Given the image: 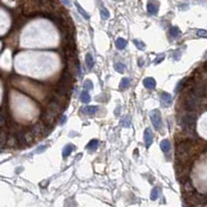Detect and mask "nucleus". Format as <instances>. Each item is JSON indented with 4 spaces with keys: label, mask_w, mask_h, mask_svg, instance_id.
I'll use <instances>...</instances> for the list:
<instances>
[{
    "label": "nucleus",
    "mask_w": 207,
    "mask_h": 207,
    "mask_svg": "<svg viewBox=\"0 0 207 207\" xmlns=\"http://www.w3.org/2000/svg\"><path fill=\"white\" fill-rule=\"evenodd\" d=\"M196 122H197V114H195V112H186V114H182L179 124L182 126V128H186V127H195Z\"/></svg>",
    "instance_id": "obj_2"
},
{
    "label": "nucleus",
    "mask_w": 207,
    "mask_h": 207,
    "mask_svg": "<svg viewBox=\"0 0 207 207\" xmlns=\"http://www.w3.org/2000/svg\"><path fill=\"white\" fill-rule=\"evenodd\" d=\"M197 36H201V38H207V30H204V29H200V30L197 31Z\"/></svg>",
    "instance_id": "obj_24"
},
{
    "label": "nucleus",
    "mask_w": 207,
    "mask_h": 207,
    "mask_svg": "<svg viewBox=\"0 0 207 207\" xmlns=\"http://www.w3.org/2000/svg\"><path fill=\"white\" fill-rule=\"evenodd\" d=\"M114 70L119 73H123L124 70H125V66H124L122 62H117V64L114 65Z\"/></svg>",
    "instance_id": "obj_19"
},
{
    "label": "nucleus",
    "mask_w": 207,
    "mask_h": 207,
    "mask_svg": "<svg viewBox=\"0 0 207 207\" xmlns=\"http://www.w3.org/2000/svg\"><path fill=\"white\" fill-rule=\"evenodd\" d=\"M98 146H99V142H98L97 140H92L90 143L88 144L86 148H88L90 151H95V150H97Z\"/></svg>",
    "instance_id": "obj_13"
},
{
    "label": "nucleus",
    "mask_w": 207,
    "mask_h": 207,
    "mask_svg": "<svg viewBox=\"0 0 207 207\" xmlns=\"http://www.w3.org/2000/svg\"><path fill=\"white\" fill-rule=\"evenodd\" d=\"M160 149L163 153H168L170 150H171V143H170L169 140H163L160 143Z\"/></svg>",
    "instance_id": "obj_8"
},
{
    "label": "nucleus",
    "mask_w": 207,
    "mask_h": 207,
    "mask_svg": "<svg viewBox=\"0 0 207 207\" xmlns=\"http://www.w3.org/2000/svg\"><path fill=\"white\" fill-rule=\"evenodd\" d=\"M159 195H160V192L159 189L157 187H154L151 192V200H157L158 198H159Z\"/></svg>",
    "instance_id": "obj_16"
},
{
    "label": "nucleus",
    "mask_w": 207,
    "mask_h": 207,
    "mask_svg": "<svg viewBox=\"0 0 207 207\" xmlns=\"http://www.w3.org/2000/svg\"><path fill=\"white\" fill-rule=\"evenodd\" d=\"M74 150V146L71 145V144H69V145H67L66 147L64 148V150H62V157H68L70 154L72 153V151Z\"/></svg>",
    "instance_id": "obj_11"
},
{
    "label": "nucleus",
    "mask_w": 207,
    "mask_h": 207,
    "mask_svg": "<svg viewBox=\"0 0 207 207\" xmlns=\"http://www.w3.org/2000/svg\"><path fill=\"white\" fill-rule=\"evenodd\" d=\"M151 121H152V124L154 128L156 130H159L160 127H161V124H162V121H161V117H160V112L158 110H153L151 112Z\"/></svg>",
    "instance_id": "obj_3"
},
{
    "label": "nucleus",
    "mask_w": 207,
    "mask_h": 207,
    "mask_svg": "<svg viewBox=\"0 0 207 207\" xmlns=\"http://www.w3.org/2000/svg\"><path fill=\"white\" fill-rule=\"evenodd\" d=\"M86 67L88 68V69H93L94 67V60H93V56H92V54L91 53H88L86 56Z\"/></svg>",
    "instance_id": "obj_14"
},
{
    "label": "nucleus",
    "mask_w": 207,
    "mask_h": 207,
    "mask_svg": "<svg viewBox=\"0 0 207 207\" xmlns=\"http://www.w3.org/2000/svg\"><path fill=\"white\" fill-rule=\"evenodd\" d=\"M200 103H201V98L193 95V94L189 93L187 91L185 94V97H184L183 105H182V106H183L185 112H193L197 110V108L199 107Z\"/></svg>",
    "instance_id": "obj_1"
},
{
    "label": "nucleus",
    "mask_w": 207,
    "mask_h": 207,
    "mask_svg": "<svg viewBox=\"0 0 207 207\" xmlns=\"http://www.w3.org/2000/svg\"><path fill=\"white\" fill-rule=\"evenodd\" d=\"M163 58H164V55H161V56H160L159 58H157V60H155L154 62H155V64H158V62H161V60H163Z\"/></svg>",
    "instance_id": "obj_25"
},
{
    "label": "nucleus",
    "mask_w": 207,
    "mask_h": 207,
    "mask_svg": "<svg viewBox=\"0 0 207 207\" xmlns=\"http://www.w3.org/2000/svg\"><path fill=\"white\" fill-rule=\"evenodd\" d=\"M46 147H47V146H42V147H41L40 149H38V150H36V152H38V153H41V152H42V151L45 150Z\"/></svg>",
    "instance_id": "obj_26"
},
{
    "label": "nucleus",
    "mask_w": 207,
    "mask_h": 207,
    "mask_svg": "<svg viewBox=\"0 0 207 207\" xmlns=\"http://www.w3.org/2000/svg\"><path fill=\"white\" fill-rule=\"evenodd\" d=\"M160 99H161L162 103H163L166 106H169V105L172 104V96L168 93H161L160 95Z\"/></svg>",
    "instance_id": "obj_7"
},
{
    "label": "nucleus",
    "mask_w": 207,
    "mask_h": 207,
    "mask_svg": "<svg viewBox=\"0 0 207 207\" xmlns=\"http://www.w3.org/2000/svg\"><path fill=\"white\" fill-rule=\"evenodd\" d=\"M159 10V4L157 1H149L147 4V11L150 15H157Z\"/></svg>",
    "instance_id": "obj_4"
},
{
    "label": "nucleus",
    "mask_w": 207,
    "mask_h": 207,
    "mask_svg": "<svg viewBox=\"0 0 207 207\" xmlns=\"http://www.w3.org/2000/svg\"><path fill=\"white\" fill-rule=\"evenodd\" d=\"M84 88H86V90H92V88H94L93 82H92L91 80H86L84 81Z\"/></svg>",
    "instance_id": "obj_20"
},
{
    "label": "nucleus",
    "mask_w": 207,
    "mask_h": 207,
    "mask_svg": "<svg viewBox=\"0 0 207 207\" xmlns=\"http://www.w3.org/2000/svg\"><path fill=\"white\" fill-rule=\"evenodd\" d=\"M66 120H67V119H66V117L62 118V123H65V121H66Z\"/></svg>",
    "instance_id": "obj_28"
},
{
    "label": "nucleus",
    "mask_w": 207,
    "mask_h": 207,
    "mask_svg": "<svg viewBox=\"0 0 207 207\" xmlns=\"http://www.w3.org/2000/svg\"><path fill=\"white\" fill-rule=\"evenodd\" d=\"M121 123H122V126L129 127L130 126V119H129V117H125L124 119H122Z\"/></svg>",
    "instance_id": "obj_22"
},
{
    "label": "nucleus",
    "mask_w": 207,
    "mask_h": 207,
    "mask_svg": "<svg viewBox=\"0 0 207 207\" xmlns=\"http://www.w3.org/2000/svg\"><path fill=\"white\" fill-rule=\"evenodd\" d=\"M75 5H76V7H77V10H78V12L80 13L82 16H84V19H88V14H86V11L82 8V7L79 5V3L78 2H75Z\"/></svg>",
    "instance_id": "obj_18"
},
{
    "label": "nucleus",
    "mask_w": 207,
    "mask_h": 207,
    "mask_svg": "<svg viewBox=\"0 0 207 207\" xmlns=\"http://www.w3.org/2000/svg\"><path fill=\"white\" fill-rule=\"evenodd\" d=\"M116 46H117V48L119 49V50H123L124 48L127 46L126 40H124V39H122V38H119L117 41H116Z\"/></svg>",
    "instance_id": "obj_12"
},
{
    "label": "nucleus",
    "mask_w": 207,
    "mask_h": 207,
    "mask_svg": "<svg viewBox=\"0 0 207 207\" xmlns=\"http://www.w3.org/2000/svg\"><path fill=\"white\" fill-rule=\"evenodd\" d=\"M99 109V107L95 106V105H88L84 108V112H86V114H94L97 112V110Z\"/></svg>",
    "instance_id": "obj_9"
},
{
    "label": "nucleus",
    "mask_w": 207,
    "mask_h": 207,
    "mask_svg": "<svg viewBox=\"0 0 207 207\" xmlns=\"http://www.w3.org/2000/svg\"><path fill=\"white\" fill-rule=\"evenodd\" d=\"M62 1L64 2L65 5H69V4H70V1H69V0H62Z\"/></svg>",
    "instance_id": "obj_27"
},
{
    "label": "nucleus",
    "mask_w": 207,
    "mask_h": 207,
    "mask_svg": "<svg viewBox=\"0 0 207 207\" xmlns=\"http://www.w3.org/2000/svg\"><path fill=\"white\" fill-rule=\"evenodd\" d=\"M80 101H81L82 103H88V102L91 101V96H90V94H88L86 90L81 92V94H80Z\"/></svg>",
    "instance_id": "obj_10"
},
{
    "label": "nucleus",
    "mask_w": 207,
    "mask_h": 207,
    "mask_svg": "<svg viewBox=\"0 0 207 207\" xmlns=\"http://www.w3.org/2000/svg\"><path fill=\"white\" fill-rule=\"evenodd\" d=\"M144 140H145V145L147 148H149L151 146L153 142V135L152 132H151L150 128H147L145 130V133H144Z\"/></svg>",
    "instance_id": "obj_5"
},
{
    "label": "nucleus",
    "mask_w": 207,
    "mask_h": 207,
    "mask_svg": "<svg viewBox=\"0 0 207 207\" xmlns=\"http://www.w3.org/2000/svg\"><path fill=\"white\" fill-rule=\"evenodd\" d=\"M179 34H180V30H179L178 27L174 26L170 29V34H171L172 38H177V36H179Z\"/></svg>",
    "instance_id": "obj_17"
},
{
    "label": "nucleus",
    "mask_w": 207,
    "mask_h": 207,
    "mask_svg": "<svg viewBox=\"0 0 207 207\" xmlns=\"http://www.w3.org/2000/svg\"><path fill=\"white\" fill-rule=\"evenodd\" d=\"M143 84H144V86L147 88L148 90H153V88H155V86H156V81H155V79L152 78V77H147V78H145L143 81Z\"/></svg>",
    "instance_id": "obj_6"
},
{
    "label": "nucleus",
    "mask_w": 207,
    "mask_h": 207,
    "mask_svg": "<svg viewBox=\"0 0 207 207\" xmlns=\"http://www.w3.org/2000/svg\"><path fill=\"white\" fill-rule=\"evenodd\" d=\"M133 43H134V45H135L136 47L138 48V49H140V50H144V48H145V44H144L143 42H140V41H138V40H134Z\"/></svg>",
    "instance_id": "obj_23"
},
{
    "label": "nucleus",
    "mask_w": 207,
    "mask_h": 207,
    "mask_svg": "<svg viewBox=\"0 0 207 207\" xmlns=\"http://www.w3.org/2000/svg\"><path fill=\"white\" fill-rule=\"evenodd\" d=\"M129 86H130V79L123 78L121 81V84H120V88H121V90H125V88H127Z\"/></svg>",
    "instance_id": "obj_15"
},
{
    "label": "nucleus",
    "mask_w": 207,
    "mask_h": 207,
    "mask_svg": "<svg viewBox=\"0 0 207 207\" xmlns=\"http://www.w3.org/2000/svg\"><path fill=\"white\" fill-rule=\"evenodd\" d=\"M100 13H101V17H102L103 20H106L109 18V13H108L107 10H105V8H102Z\"/></svg>",
    "instance_id": "obj_21"
}]
</instances>
